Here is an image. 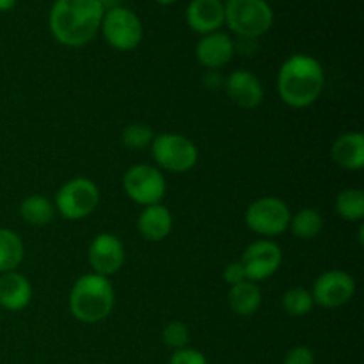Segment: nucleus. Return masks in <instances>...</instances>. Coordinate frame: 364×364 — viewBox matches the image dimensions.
<instances>
[{
	"label": "nucleus",
	"instance_id": "7ed1b4c3",
	"mask_svg": "<svg viewBox=\"0 0 364 364\" xmlns=\"http://www.w3.org/2000/svg\"><path fill=\"white\" fill-rule=\"evenodd\" d=\"M68 304L75 320L82 323H98L112 313L116 291L109 277L95 272L84 274L71 287Z\"/></svg>",
	"mask_w": 364,
	"mask_h": 364
},
{
	"label": "nucleus",
	"instance_id": "9b49d317",
	"mask_svg": "<svg viewBox=\"0 0 364 364\" xmlns=\"http://www.w3.org/2000/svg\"><path fill=\"white\" fill-rule=\"evenodd\" d=\"M240 263L244 265L245 276L252 283L265 281L272 277L283 263V251L279 244L272 240H258L247 245L242 255Z\"/></svg>",
	"mask_w": 364,
	"mask_h": 364
},
{
	"label": "nucleus",
	"instance_id": "c85d7f7f",
	"mask_svg": "<svg viewBox=\"0 0 364 364\" xmlns=\"http://www.w3.org/2000/svg\"><path fill=\"white\" fill-rule=\"evenodd\" d=\"M224 281H226L230 287H235L238 283H244L247 281V276H245L244 265L240 262H231L228 263L226 269H224Z\"/></svg>",
	"mask_w": 364,
	"mask_h": 364
},
{
	"label": "nucleus",
	"instance_id": "f3484780",
	"mask_svg": "<svg viewBox=\"0 0 364 364\" xmlns=\"http://www.w3.org/2000/svg\"><path fill=\"white\" fill-rule=\"evenodd\" d=\"M331 159L347 171H361L364 166V135L361 132H347L331 146Z\"/></svg>",
	"mask_w": 364,
	"mask_h": 364
},
{
	"label": "nucleus",
	"instance_id": "f03ea898",
	"mask_svg": "<svg viewBox=\"0 0 364 364\" xmlns=\"http://www.w3.org/2000/svg\"><path fill=\"white\" fill-rule=\"evenodd\" d=\"M326 85V75L318 59L308 53L288 57L277 73L279 98L291 109H306L320 98Z\"/></svg>",
	"mask_w": 364,
	"mask_h": 364
},
{
	"label": "nucleus",
	"instance_id": "412c9836",
	"mask_svg": "<svg viewBox=\"0 0 364 364\" xmlns=\"http://www.w3.org/2000/svg\"><path fill=\"white\" fill-rule=\"evenodd\" d=\"M25 247L21 238L13 230L0 228V274L13 272L21 265Z\"/></svg>",
	"mask_w": 364,
	"mask_h": 364
},
{
	"label": "nucleus",
	"instance_id": "393cba45",
	"mask_svg": "<svg viewBox=\"0 0 364 364\" xmlns=\"http://www.w3.org/2000/svg\"><path fill=\"white\" fill-rule=\"evenodd\" d=\"M153 134L151 128L144 123H132L128 127H124L123 134H121V141L127 146L128 149H134V151H139V149L149 148L153 142Z\"/></svg>",
	"mask_w": 364,
	"mask_h": 364
},
{
	"label": "nucleus",
	"instance_id": "39448f33",
	"mask_svg": "<svg viewBox=\"0 0 364 364\" xmlns=\"http://www.w3.org/2000/svg\"><path fill=\"white\" fill-rule=\"evenodd\" d=\"M149 148L156 166L160 167V171L167 173H188L194 169L199 159L198 146L194 144V141L173 132L155 135Z\"/></svg>",
	"mask_w": 364,
	"mask_h": 364
},
{
	"label": "nucleus",
	"instance_id": "7c9ffc66",
	"mask_svg": "<svg viewBox=\"0 0 364 364\" xmlns=\"http://www.w3.org/2000/svg\"><path fill=\"white\" fill-rule=\"evenodd\" d=\"M18 0H0V13H7L16 6Z\"/></svg>",
	"mask_w": 364,
	"mask_h": 364
},
{
	"label": "nucleus",
	"instance_id": "cd10ccee",
	"mask_svg": "<svg viewBox=\"0 0 364 364\" xmlns=\"http://www.w3.org/2000/svg\"><path fill=\"white\" fill-rule=\"evenodd\" d=\"M283 364H315V354L309 347L299 345V347L290 348L284 355Z\"/></svg>",
	"mask_w": 364,
	"mask_h": 364
},
{
	"label": "nucleus",
	"instance_id": "2f4dec72",
	"mask_svg": "<svg viewBox=\"0 0 364 364\" xmlns=\"http://www.w3.org/2000/svg\"><path fill=\"white\" fill-rule=\"evenodd\" d=\"M156 4H160V6H171V4H174L176 0H155Z\"/></svg>",
	"mask_w": 364,
	"mask_h": 364
},
{
	"label": "nucleus",
	"instance_id": "4be33fe9",
	"mask_svg": "<svg viewBox=\"0 0 364 364\" xmlns=\"http://www.w3.org/2000/svg\"><path fill=\"white\" fill-rule=\"evenodd\" d=\"M288 230L299 240H313L323 230V217L316 208H302L295 215H291Z\"/></svg>",
	"mask_w": 364,
	"mask_h": 364
},
{
	"label": "nucleus",
	"instance_id": "4468645a",
	"mask_svg": "<svg viewBox=\"0 0 364 364\" xmlns=\"http://www.w3.org/2000/svg\"><path fill=\"white\" fill-rule=\"evenodd\" d=\"M235 41L224 32L217 31L212 34L201 36V39L196 45V57L198 63L206 70H220L226 66L235 55Z\"/></svg>",
	"mask_w": 364,
	"mask_h": 364
},
{
	"label": "nucleus",
	"instance_id": "f257e3e1",
	"mask_svg": "<svg viewBox=\"0 0 364 364\" xmlns=\"http://www.w3.org/2000/svg\"><path fill=\"white\" fill-rule=\"evenodd\" d=\"M105 9L98 0H55L48 27L57 43L70 48L89 45L100 32Z\"/></svg>",
	"mask_w": 364,
	"mask_h": 364
},
{
	"label": "nucleus",
	"instance_id": "b1692460",
	"mask_svg": "<svg viewBox=\"0 0 364 364\" xmlns=\"http://www.w3.org/2000/svg\"><path fill=\"white\" fill-rule=\"evenodd\" d=\"M281 304H283L287 315L294 316V318H301V316L311 313L315 301H313L311 290L304 287H294L288 291H284Z\"/></svg>",
	"mask_w": 364,
	"mask_h": 364
},
{
	"label": "nucleus",
	"instance_id": "dca6fc26",
	"mask_svg": "<svg viewBox=\"0 0 364 364\" xmlns=\"http://www.w3.org/2000/svg\"><path fill=\"white\" fill-rule=\"evenodd\" d=\"M32 301V284L23 274H0V308L6 311H23Z\"/></svg>",
	"mask_w": 364,
	"mask_h": 364
},
{
	"label": "nucleus",
	"instance_id": "c756f323",
	"mask_svg": "<svg viewBox=\"0 0 364 364\" xmlns=\"http://www.w3.org/2000/svg\"><path fill=\"white\" fill-rule=\"evenodd\" d=\"M98 2L102 4L103 9L109 11V9H114V7H119L123 0H98Z\"/></svg>",
	"mask_w": 364,
	"mask_h": 364
},
{
	"label": "nucleus",
	"instance_id": "5701e85b",
	"mask_svg": "<svg viewBox=\"0 0 364 364\" xmlns=\"http://www.w3.org/2000/svg\"><path fill=\"white\" fill-rule=\"evenodd\" d=\"M336 213L348 223H361L364 219V192L361 188H343L334 201Z\"/></svg>",
	"mask_w": 364,
	"mask_h": 364
},
{
	"label": "nucleus",
	"instance_id": "6ab92c4d",
	"mask_svg": "<svg viewBox=\"0 0 364 364\" xmlns=\"http://www.w3.org/2000/svg\"><path fill=\"white\" fill-rule=\"evenodd\" d=\"M263 295L262 288L252 281H244L235 287H230V294H228V304H230L231 311L238 316H252L258 313L262 308Z\"/></svg>",
	"mask_w": 364,
	"mask_h": 364
},
{
	"label": "nucleus",
	"instance_id": "2eb2a0df",
	"mask_svg": "<svg viewBox=\"0 0 364 364\" xmlns=\"http://www.w3.org/2000/svg\"><path fill=\"white\" fill-rule=\"evenodd\" d=\"M187 25L198 34H212L224 25V4L220 0H192L185 11Z\"/></svg>",
	"mask_w": 364,
	"mask_h": 364
},
{
	"label": "nucleus",
	"instance_id": "6e6552de",
	"mask_svg": "<svg viewBox=\"0 0 364 364\" xmlns=\"http://www.w3.org/2000/svg\"><path fill=\"white\" fill-rule=\"evenodd\" d=\"M291 212L287 203L279 198H259L245 210V224L252 233L272 238L284 233L290 226Z\"/></svg>",
	"mask_w": 364,
	"mask_h": 364
},
{
	"label": "nucleus",
	"instance_id": "a878e982",
	"mask_svg": "<svg viewBox=\"0 0 364 364\" xmlns=\"http://www.w3.org/2000/svg\"><path fill=\"white\" fill-rule=\"evenodd\" d=\"M188 340H191V331L180 320H173L162 329V341L173 350L187 347Z\"/></svg>",
	"mask_w": 364,
	"mask_h": 364
},
{
	"label": "nucleus",
	"instance_id": "bb28decb",
	"mask_svg": "<svg viewBox=\"0 0 364 364\" xmlns=\"http://www.w3.org/2000/svg\"><path fill=\"white\" fill-rule=\"evenodd\" d=\"M169 364H208L205 354H201L196 348H180V350H174L171 355Z\"/></svg>",
	"mask_w": 364,
	"mask_h": 364
},
{
	"label": "nucleus",
	"instance_id": "9d476101",
	"mask_svg": "<svg viewBox=\"0 0 364 364\" xmlns=\"http://www.w3.org/2000/svg\"><path fill=\"white\" fill-rule=\"evenodd\" d=\"M355 294V279L345 270H327L313 284V301L326 309H338L348 304Z\"/></svg>",
	"mask_w": 364,
	"mask_h": 364
},
{
	"label": "nucleus",
	"instance_id": "aec40b11",
	"mask_svg": "<svg viewBox=\"0 0 364 364\" xmlns=\"http://www.w3.org/2000/svg\"><path fill=\"white\" fill-rule=\"evenodd\" d=\"M55 206L46 196L32 194L25 198L20 205V215L28 226L43 228L48 226L55 217Z\"/></svg>",
	"mask_w": 364,
	"mask_h": 364
},
{
	"label": "nucleus",
	"instance_id": "423d86ee",
	"mask_svg": "<svg viewBox=\"0 0 364 364\" xmlns=\"http://www.w3.org/2000/svg\"><path fill=\"white\" fill-rule=\"evenodd\" d=\"M100 203V188L89 178H73L60 185L53 206L60 217L68 220H80L91 215Z\"/></svg>",
	"mask_w": 364,
	"mask_h": 364
},
{
	"label": "nucleus",
	"instance_id": "1a4fd4ad",
	"mask_svg": "<svg viewBox=\"0 0 364 364\" xmlns=\"http://www.w3.org/2000/svg\"><path fill=\"white\" fill-rule=\"evenodd\" d=\"M123 188L128 198L137 205H159L167 191L166 176L159 167L149 164H135L124 173Z\"/></svg>",
	"mask_w": 364,
	"mask_h": 364
},
{
	"label": "nucleus",
	"instance_id": "20e7f679",
	"mask_svg": "<svg viewBox=\"0 0 364 364\" xmlns=\"http://www.w3.org/2000/svg\"><path fill=\"white\" fill-rule=\"evenodd\" d=\"M224 23L242 39H256L270 31L274 11L267 0H228Z\"/></svg>",
	"mask_w": 364,
	"mask_h": 364
},
{
	"label": "nucleus",
	"instance_id": "a211bd4d",
	"mask_svg": "<svg viewBox=\"0 0 364 364\" xmlns=\"http://www.w3.org/2000/svg\"><path fill=\"white\" fill-rule=\"evenodd\" d=\"M137 230L144 240H164L166 237H169L171 230H173V215H171V210L167 206H164L162 203L144 206L137 217Z\"/></svg>",
	"mask_w": 364,
	"mask_h": 364
},
{
	"label": "nucleus",
	"instance_id": "0eeeda50",
	"mask_svg": "<svg viewBox=\"0 0 364 364\" xmlns=\"http://www.w3.org/2000/svg\"><path fill=\"white\" fill-rule=\"evenodd\" d=\"M100 31L105 41L119 52H130L137 48L144 36L141 18L124 6L105 11Z\"/></svg>",
	"mask_w": 364,
	"mask_h": 364
},
{
	"label": "nucleus",
	"instance_id": "f8f14e48",
	"mask_svg": "<svg viewBox=\"0 0 364 364\" xmlns=\"http://www.w3.org/2000/svg\"><path fill=\"white\" fill-rule=\"evenodd\" d=\"M87 259L92 272L110 277L119 272L124 265V245L116 235L100 233L91 240Z\"/></svg>",
	"mask_w": 364,
	"mask_h": 364
},
{
	"label": "nucleus",
	"instance_id": "ddd939ff",
	"mask_svg": "<svg viewBox=\"0 0 364 364\" xmlns=\"http://www.w3.org/2000/svg\"><path fill=\"white\" fill-rule=\"evenodd\" d=\"M224 91L237 107L252 110L262 105L265 98L262 80L249 70H235L224 80Z\"/></svg>",
	"mask_w": 364,
	"mask_h": 364
}]
</instances>
